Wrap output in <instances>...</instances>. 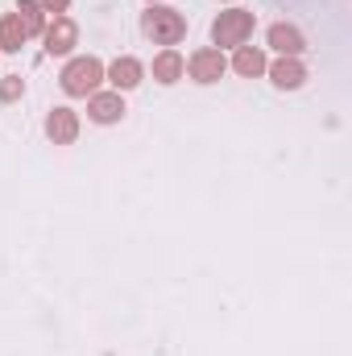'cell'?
Listing matches in <instances>:
<instances>
[{
    "label": "cell",
    "instance_id": "1",
    "mask_svg": "<svg viewBox=\"0 0 352 356\" xmlns=\"http://www.w3.org/2000/svg\"><path fill=\"white\" fill-rule=\"evenodd\" d=\"M141 29H145L150 42H158V46L170 50V46H178L186 38V17L178 8H166V4H150V13L141 17Z\"/></svg>",
    "mask_w": 352,
    "mask_h": 356
},
{
    "label": "cell",
    "instance_id": "2",
    "mask_svg": "<svg viewBox=\"0 0 352 356\" xmlns=\"http://www.w3.org/2000/svg\"><path fill=\"white\" fill-rule=\"evenodd\" d=\"M58 83H63V91H67V95H95V91H99V83H104V63H99V58H91V54H83V58H71V63L63 67Z\"/></svg>",
    "mask_w": 352,
    "mask_h": 356
},
{
    "label": "cell",
    "instance_id": "3",
    "mask_svg": "<svg viewBox=\"0 0 352 356\" xmlns=\"http://www.w3.org/2000/svg\"><path fill=\"white\" fill-rule=\"evenodd\" d=\"M249 38H253V13H249V8H228V13H220V17L211 21V42H216V46L237 50V46H245Z\"/></svg>",
    "mask_w": 352,
    "mask_h": 356
},
{
    "label": "cell",
    "instance_id": "4",
    "mask_svg": "<svg viewBox=\"0 0 352 356\" xmlns=\"http://www.w3.org/2000/svg\"><path fill=\"white\" fill-rule=\"evenodd\" d=\"M42 42H46V54L63 58V54H71V50L79 46V25L63 13V17H54V21L42 29Z\"/></svg>",
    "mask_w": 352,
    "mask_h": 356
},
{
    "label": "cell",
    "instance_id": "5",
    "mask_svg": "<svg viewBox=\"0 0 352 356\" xmlns=\"http://www.w3.org/2000/svg\"><path fill=\"white\" fill-rule=\"evenodd\" d=\"M186 71H191L195 83H216V79L228 71V58L220 54V46H203V50H195V54L186 58Z\"/></svg>",
    "mask_w": 352,
    "mask_h": 356
},
{
    "label": "cell",
    "instance_id": "6",
    "mask_svg": "<svg viewBox=\"0 0 352 356\" xmlns=\"http://www.w3.org/2000/svg\"><path fill=\"white\" fill-rule=\"evenodd\" d=\"M46 137H50L54 145H75V137H79V116H75L71 108H50V116H46Z\"/></svg>",
    "mask_w": 352,
    "mask_h": 356
},
{
    "label": "cell",
    "instance_id": "7",
    "mask_svg": "<svg viewBox=\"0 0 352 356\" xmlns=\"http://www.w3.org/2000/svg\"><path fill=\"white\" fill-rule=\"evenodd\" d=\"M88 116L95 124H116V120L125 116L120 91H95V95H88Z\"/></svg>",
    "mask_w": 352,
    "mask_h": 356
},
{
    "label": "cell",
    "instance_id": "8",
    "mask_svg": "<svg viewBox=\"0 0 352 356\" xmlns=\"http://www.w3.org/2000/svg\"><path fill=\"white\" fill-rule=\"evenodd\" d=\"M141 75H145V67L133 58V54H125V58H116L108 71H104V79L112 83L116 91H133L137 83H141Z\"/></svg>",
    "mask_w": 352,
    "mask_h": 356
},
{
    "label": "cell",
    "instance_id": "9",
    "mask_svg": "<svg viewBox=\"0 0 352 356\" xmlns=\"http://www.w3.org/2000/svg\"><path fill=\"white\" fill-rule=\"evenodd\" d=\"M265 71H269L273 88H282V91H298L307 83V67H303L298 58H278V63H269Z\"/></svg>",
    "mask_w": 352,
    "mask_h": 356
},
{
    "label": "cell",
    "instance_id": "10",
    "mask_svg": "<svg viewBox=\"0 0 352 356\" xmlns=\"http://www.w3.org/2000/svg\"><path fill=\"white\" fill-rule=\"evenodd\" d=\"M269 46H273L282 58H298V54L307 50V38H303L294 25H282V21H278V25H269Z\"/></svg>",
    "mask_w": 352,
    "mask_h": 356
},
{
    "label": "cell",
    "instance_id": "11",
    "mask_svg": "<svg viewBox=\"0 0 352 356\" xmlns=\"http://www.w3.org/2000/svg\"><path fill=\"white\" fill-rule=\"evenodd\" d=\"M265 67V50H257V46H237V54H232V71L237 75H245V79H257Z\"/></svg>",
    "mask_w": 352,
    "mask_h": 356
},
{
    "label": "cell",
    "instance_id": "12",
    "mask_svg": "<svg viewBox=\"0 0 352 356\" xmlns=\"http://www.w3.org/2000/svg\"><path fill=\"white\" fill-rule=\"evenodd\" d=\"M182 75H186V63H182L178 50H162V54L154 58V79H158V83H178Z\"/></svg>",
    "mask_w": 352,
    "mask_h": 356
},
{
    "label": "cell",
    "instance_id": "13",
    "mask_svg": "<svg viewBox=\"0 0 352 356\" xmlns=\"http://www.w3.org/2000/svg\"><path fill=\"white\" fill-rule=\"evenodd\" d=\"M17 21H21L25 38H38V33L46 29V13H42L38 0H21V4H17Z\"/></svg>",
    "mask_w": 352,
    "mask_h": 356
},
{
    "label": "cell",
    "instance_id": "14",
    "mask_svg": "<svg viewBox=\"0 0 352 356\" xmlns=\"http://www.w3.org/2000/svg\"><path fill=\"white\" fill-rule=\"evenodd\" d=\"M25 46V29H21V21H17V13H4L0 17V50H21Z\"/></svg>",
    "mask_w": 352,
    "mask_h": 356
},
{
    "label": "cell",
    "instance_id": "15",
    "mask_svg": "<svg viewBox=\"0 0 352 356\" xmlns=\"http://www.w3.org/2000/svg\"><path fill=\"white\" fill-rule=\"evenodd\" d=\"M25 95V79L21 75H4L0 79V104H13V99H21Z\"/></svg>",
    "mask_w": 352,
    "mask_h": 356
},
{
    "label": "cell",
    "instance_id": "16",
    "mask_svg": "<svg viewBox=\"0 0 352 356\" xmlns=\"http://www.w3.org/2000/svg\"><path fill=\"white\" fill-rule=\"evenodd\" d=\"M38 4H42V13H54V17H63L71 0H38Z\"/></svg>",
    "mask_w": 352,
    "mask_h": 356
},
{
    "label": "cell",
    "instance_id": "17",
    "mask_svg": "<svg viewBox=\"0 0 352 356\" xmlns=\"http://www.w3.org/2000/svg\"><path fill=\"white\" fill-rule=\"evenodd\" d=\"M150 4H154V0H150Z\"/></svg>",
    "mask_w": 352,
    "mask_h": 356
}]
</instances>
